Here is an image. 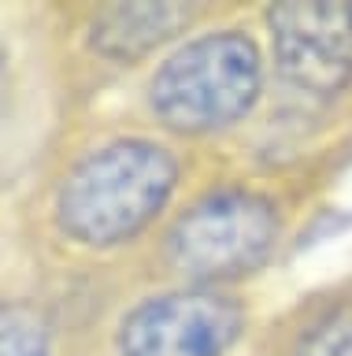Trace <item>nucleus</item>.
I'll return each mask as SVG.
<instances>
[{"mask_svg":"<svg viewBox=\"0 0 352 356\" xmlns=\"http://www.w3.org/2000/svg\"><path fill=\"white\" fill-rule=\"evenodd\" d=\"M178 163L156 141L119 138L90 152L60 189L56 219L82 245H119L145 230L167 204Z\"/></svg>","mask_w":352,"mask_h":356,"instance_id":"obj_1","label":"nucleus"},{"mask_svg":"<svg viewBox=\"0 0 352 356\" xmlns=\"http://www.w3.org/2000/svg\"><path fill=\"white\" fill-rule=\"evenodd\" d=\"M190 15V4H115L93 22V44L112 60H137L174 38Z\"/></svg>","mask_w":352,"mask_h":356,"instance_id":"obj_6","label":"nucleus"},{"mask_svg":"<svg viewBox=\"0 0 352 356\" xmlns=\"http://www.w3.org/2000/svg\"><path fill=\"white\" fill-rule=\"evenodd\" d=\"M278 238L274 208L256 193L204 197L171 227L167 260L196 282L241 278L267 260Z\"/></svg>","mask_w":352,"mask_h":356,"instance_id":"obj_3","label":"nucleus"},{"mask_svg":"<svg viewBox=\"0 0 352 356\" xmlns=\"http://www.w3.org/2000/svg\"><path fill=\"white\" fill-rule=\"evenodd\" d=\"M293 356H352V308L330 312L296 341Z\"/></svg>","mask_w":352,"mask_h":356,"instance_id":"obj_8","label":"nucleus"},{"mask_svg":"<svg viewBox=\"0 0 352 356\" xmlns=\"http://www.w3.org/2000/svg\"><path fill=\"white\" fill-rule=\"evenodd\" d=\"M271 38L278 71L290 82L334 93L352 78V4L290 0L271 8Z\"/></svg>","mask_w":352,"mask_h":356,"instance_id":"obj_5","label":"nucleus"},{"mask_svg":"<svg viewBox=\"0 0 352 356\" xmlns=\"http://www.w3.org/2000/svg\"><path fill=\"white\" fill-rule=\"evenodd\" d=\"M260 52L245 33H208L171 52L152 78L149 100L163 127L178 134L219 130L260 97Z\"/></svg>","mask_w":352,"mask_h":356,"instance_id":"obj_2","label":"nucleus"},{"mask_svg":"<svg viewBox=\"0 0 352 356\" xmlns=\"http://www.w3.org/2000/svg\"><path fill=\"white\" fill-rule=\"evenodd\" d=\"M241 305L212 289H182L137 305L119 330L123 356H226L241 334Z\"/></svg>","mask_w":352,"mask_h":356,"instance_id":"obj_4","label":"nucleus"},{"mask_svg":"<svg viewBox=\"0 0 352 356\" xmlns=\"http://www.w3.org/2000/svg\"><path fill=\"white\" fill-rule=\"evenodd\" d=\"M4 89H8V60H4V49H0V100H4Z\"/></svg>","mask_w":352,"mask_h":356,"instance_id":"obj_9","label":"nucleus"},{"mask_svg":"<svg viewBox=\"0 0 352 356\" xmlns=\"http://www.w3.org/2000/svg\"><path fill=\"white\" fill-rule=\"evenodd\" d=\"M0 356H52L49 327L30 305L0 308Z\"/></svg>","mask_w":352,"mask_h":356,"instance_id":"obj_7","label":"nucleus"}]
</instances>
